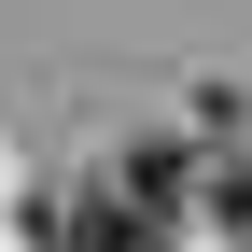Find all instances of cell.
I'll use <instances>...</instances> for the list:
<instances>
[{"label":"cell","mask_w":252,"mask_h":252,"mask_svg":"<svg viewBox=\"0 0 252 252\" xmlns=\"http://www.w3.org/2000/svg\"><path fill=\"white\" fill-rule=\"evenodd\" d=\"M28 252H140V210L126 196H42L28 210Z\"/></svg>","instance_id":"cell-1"},{"label":"cell","mask_w":252,"mask_h":252,"mask_svg":"<svg viewBox=\"0 0 252 252\" xmlns=\"http://www.w3.org/2000/svg\"><path fill=\"white\" fill-rule=\"evenodd\" d=\"M112 196L140 210V224H168V210L196 196V154H182V140H126V154H112Z\"/></svg>","instance_id":"cell-2"},{"label":"cell","mask_w":252,"mask_h":252,"mask_svg":"<svg viewBox=\"0 0 252 252\" xmlns=\"http://www.w3.org/2000/svg\"><path fill=\"white\" fill-rule=\"evenodd\" d=\"M210 210H224V238H252V154H224V168H210Z\"/></svg>","instance_id":"cell-3"}]
</instances>
